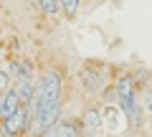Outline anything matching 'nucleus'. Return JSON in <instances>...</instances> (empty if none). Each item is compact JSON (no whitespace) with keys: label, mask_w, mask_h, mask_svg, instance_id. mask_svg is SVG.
<instances>
[{"label":"nucleus","mask_w":152,"mask_h":137,"mask_svg":"<svg viewBox=\"0 0 152 137\" xmlns=\"http://www.w3.org/2000/svg\"><path fill=\"white\" fill-rule=\"evenodd\" d=\"M114 94H117V104H119L122 114L132 122L134 130H140V122H142V104H140V97H137V86L129 76L119 79L114 84Z\"/></svg>","instance_id":"f257e3e1"},{"label":"nucleus","mask_w":152,"mask_h":137,"mask_svg":"<svg viewBox=\"0 0 152 137\" xmlns=\"http://www.w3.org/2000/svg\"><path fill=\"white\" fill-rule=\"evenodd\" d=\"M28 127H31V119H28L26 104H23L15 114H10L8 119H3V135H5V137H15V135L28 132Z\"/></svg>","instance_id":"f03ea898"},{"label":"nucleus","mask_w":152,"mask_h":137,"mask_svg":"<svg viewBox=\"0 0 152 137\" xmlns=\"http://www.w3.org/2000/svg\"><path fill=\"white\" fill-rule=\"evenodd\" d=\"M20 107H23V99H20V94H18L15 86H10L8 92H3L0 94V122L8 119L10 114H15Z\"/></svg>","instance_id":"7ed1b4c3"},{"label":"nucleus","mask_w":152,"mask_h":137,"mask_svg":"<svg viewBox=\"0 0 152 137\" xmlns=\"http://www.w3.org/2000/svg\"><path fill=\"white\" fill-rule=\"evenodd\" d=\"M81 130L84 135H99V132L104 130V109H99V107H91V109L84 112L81 117Z\"/></svg>","instance_id":"20e7f679"},{"label":"nucleus","mask_w":152,"mask_h":137,"mask_svg":"<svg viewBox=\"0 0 152 137\" xmlns=\"http://www.w3.org/2000/svg\"><path fill=\"white\" fill-rule=\"evenodd\" d=\"M84 130H81V122L76 119H58L43 137H81Z\"/></svg>","instance_id":"39448f33"},{"label":"nucleus","mask_w":152,"mask_h":137,"mask_svg":"<svg viewBox=\"0 0 152 137\" xmlns=\"http://www.w3.org/2000/svg\"><path fill=\"white\" fill-rule=\"evenodd\" d=\"M81 81L84 86H86V92L96 94L104 89V69H99V66H86L81 71Z\"/></svg>","instance_id":"423d86ee"},{"label":"nucleus","mask_w":152,"mask_h":137,"mask_svg":"<svg viewBox=\"0 0 152 137\" xmlns=\"http://www.w3.org/2000/svg\"><path fill=\"white\" fill-rule=\"evenodd\" d=\"M81 10V0H61V13H64L69 21H74Z\"/></svg>","instance_id":"0eeeda50"},{"label":"nucleus","mask_w":152,"mask_h":137,"mask_svg":"<svg viewBox=\"0 0 152 137\" xmlns=\"http://www.w3.org/2000/svg\"><path fill=\"white\" fill-rule=\"evenodd\" d=\"M41 3V10L48 18H58L61 15V0H38Z\"/></svg>","instance_id":"6e6552de"},{"label":"nucleus","mask_w":152,"mask_h":137,"mask_svg":"<svg viewBox=\"0 0 152 137\" xmlns=\"http://www.w3.org/2000/svg\"><path fill=\"white\" fill-rule=\"evenodd\" d=\"M10 89V74L8 71H0V94Z\"/></svg>","instance_id":"1a4fd4ad"},{"label":"nucleus","mask_w":152,"mask_h":137,"mask_svg":"<svg viewBox=\"0 0 152 137\" xmlns=\"http://www.w3.org/2000/svg\"><path fill=\"white\" fill-rule=\"evenodd\" d=\"M145 112H147V114L152 117V94H150V97H147V104H145Z\"/></svg>","instance_id":"9d476101"}]
</instances>
